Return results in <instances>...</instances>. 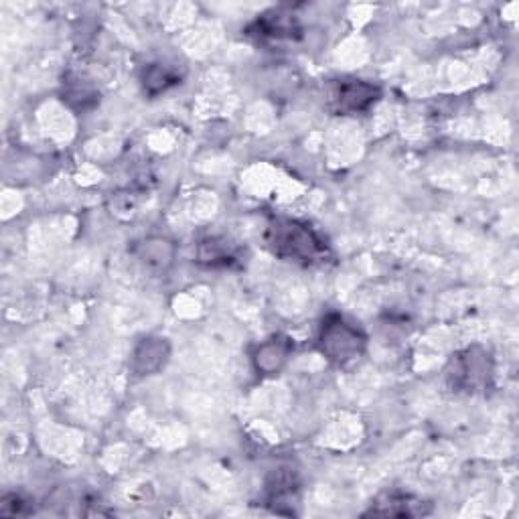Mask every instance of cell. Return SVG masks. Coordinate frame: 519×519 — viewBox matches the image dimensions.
<instances>
[{
	"label": "cell",
	"instance_id": "1",
	"mask_svg": "<svg viewBox=\"0 0 519 519\" xmlns=\"http://www.w3.org/2000/svg\"><path fill=\"white\" fill-rule=\"evenodd\" d=\"M266 248L280 260L315 266L331 258V248L325 238L307 221L274 217L264 234Z\"/></svg>",
	"mask_w": 519,
	"mask_h": 519
},
{
	"label": "cell",
	"instance_id": "2",
	"mask_svg": "<svg viewBox=\"0 0 519 519\" xmlns=\"http://www.w3.org/2000/svg\"><path fill=\"white\" fill-rule=\"evenodd\" d=\"M319 353L337 367L357 363L367 349V335L339 313H329L317 335Z\"/></svg>",
	"mask_w": 519,
	"mask_h": 519
},
{
	"label": "cell",
	"instance_id": "3",
	"mask_svg": "<svg viewBox=\"0 0 519 519\" xmlns=\"http://www.w3.org/2000/svg\"><path fill=\"white\" fill-rule=\"evenodd\" d=\"M493 380V355L483 345H471L451 357L444 369V382L455 394L475 396L485 392Z\"/></svg>",
	"mask_w": 519,
	"mask_h": 519
},
{
	"label": "cell",
	"instance_id": "4",
	"mask_svg": "<svg viewBox=\"0 0 519 519\" xmlns=\"http://www.w3.org/2000/svg\"><path fill=\"white\" fill-rule=\"evenodd\" d=\"M382 92L378 86L363 80H341L333 84L329 106L339 116L361 114L372 108L380 100Z\"/></svg>",
	"mask_w": 519,
	"mask_h": 519
},
{
	"label": "cell",
	"instance_id": "5",
	"mask_svg": "<svg viewBox=\"0 0 519 519\" xmlns=\"http://www.w3.org/2000/svg\"><path fill=\"white\" fill-rule=\"evenodd\" d=\"M171 355V345L165 337H144L132 351L130 372L136 378H148L159 374L167 365Z\"/></svg>",
	"mask_w": 519,
	"mask_h": 519
},
{
	"label": "cell",
	"instance_id": "6",
	"mask_svg": "<svg viewBox=\"0 0 519 519\" xmlns=\"http://www.w3.org/2000/svg\"><path fill=\"white\" fill-rule=\"evenodd\" d=\"M292 349H294L292 341L284 335L270 337L268 341L258 345L254 355H252V363H254L256 374L262 376V378L278 376L282 369L286 367Z\"/></svg>",
	"mask_w": 519,
	"mask_h": 519
},
{
	"label": "cell",
	"instance_id": "7",
	"mask_svg": "<svg viewBox=\"0 0 519 519\" xmlns=\"http://www.w3.org/2000/svg\"><path fill=\"white\" fill-rule=\"evenodd\" d=\"M432 511L430 503L408 495V493H384L380 495L372 507H369L363 515H380V517H420L428 515Z\"/></svg>",
	"mask_w": 519,
	"mask_h": 519
},
{
	"label": "cell",
	"instance_id": "8",
	"mask_svg": "<svg viewBox=\"0 0 519 519\" xmlns=\"http://www.w3.org/2000/svg\"><path fill=\"white\" fill-rule=\"evenodd\" d=\"M250 35L258 37L260 41H280V39H294L301 33V25L292 13H284L274 9L262 15L248 31Z\"/></svg>",
	"mask_w": 519,
	"mask_h": 519
},
{
	"label": "cell",
	"instance_id": "9",
	"mask_svg": "<svg viewBox=\"0 0 519 519\" xmlns=\"http://www.w3.org/2000/svg\"><path fill=\"white\" fill-rule=\"evenodd\" d=\"M136 256L151 272L165 274L175 264L177 248L169 238L151 236V238H146L142 244H138Z\"/></svg>",
	"mask_w": 519,
	"mask_h": 519
},
{
	"label": "cell",
	"instance_id": "10",
	"mask_svg": "<svg viewBox=\"0 0 519 519\" xmlns=\"http://www.w3.org/2000/svg\"><path fill=\"white\" fill-rule=\"evenodd\" d=\"M238 260V248L228 238H207L197 248V262L207 268H228Z\"/></svg>",
	"mask_w": 519,
	"mask_h": 519
},
{
	"label": "cell",
	"instance_id": "11",
	"mask_svg": "<svg viewBox=\"0 0 519 519\" xmlns=\"http://www.w3.org/2000/svg\"><path fill=\"white\" fill-rule=\"evenodd\" d=\"M266 491H268V505H272L276 513H286L284 505L290 507V511L292 505H299V483H296V479L290 473H278L268 483Z\"/></svg>",
	"mask_w": 519,
	"mask_h": 519
},
{
	"label": "cell",
	"instance_id": "12",
	"mask_svg": "<svg viewBox=\"0 0 519 519\" xmlns=\"http://www.w3.org/2000/svg\"><path fill=\"white\" fill-rule=\"evenodd\" d=\"M142 86L144 92H148L151 96H157L165 90H169L171 86L179 84L181 76L179 71L173 65L167 63H151L142 69Z\"/></svg>",
	"mask_w": 519,
	"mask_h": 519
}]
</instances>
